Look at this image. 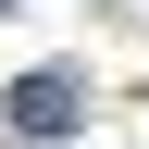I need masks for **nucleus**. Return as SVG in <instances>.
Returning a JSON list of instances; mask_svg holds the SVG:
<instances>
[{"instance_id":"obj_1","label":"nucleus","mask_w":149,"mask_h":149,"mask_svg":"<svg viewBox=\"0 0 149 149\" xmlns=\"http://www.w3.org/2000/svg\"><path fill=\"white\" fill-rule=\"evenodd\" d=\"M0 124H13L25 149H50V137H74V124H87V74H62V62H37L25 87L0 100Z\"/></svg>"},{"instance_id":"obj_2","label":"nucleus","mask_w":149,"mask_h":149,"mask_svg":"<svg viewBox=\"0 0 149 149\" xmlns=\"http://www.w3.org/2000/svg\"><path fill=\"white\" fill-rule=\"evenodd\" d=\"M0 13H13V0H0Z\"/></svg>"}]
</instances>
